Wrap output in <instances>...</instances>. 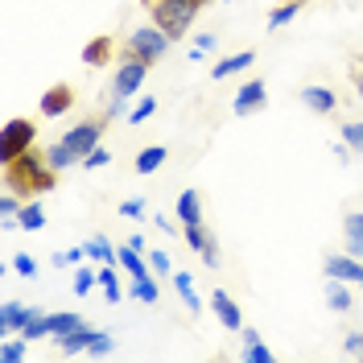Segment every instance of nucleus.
I'll use <instances>...</instances> for the list:
<instances>
[{
    "mask_svg": "<svg viewBox=\"0 0 363 363\" xmlns=\"http://www.w3.org/2000/svg\"><path fill=\"white\" fill-rule=\"evenodd\" d=\"M4 182H9L13 194H21V199H38V194H45V190H54L58 169L45 161V153L29 149V153H21L17 161L4 165Z\"/></svg>",
    "mask_w": 363,
    "mask_h": 363,
    "instance_id": "obj_1",
    "label": "nucleus"
},
{
    "mask_svg": "<svg viewBox=\"0 0 363 363\" xmlns=\"http://www.w3.org/2000/svg\"><path fill=\"white\" fill-rule=\"evenodd\" d=\"M203 4L206 0H153L149 13H153V25H161L169 38H182L194 25V17L203 13Z\"/></svg>",
    "mask_w": 363,
    "mask_h": 363,
    "instance_id": "obj_2",
    "label": "nucleus"
},
{
    "mask_svg": "<svg viewBox=\"0 0 363 363\" xmlns=\"http://www.w3.org/2000/svg\"><path fill=\"white\" fill-rule=\"evenodd\" d=\"M169 45H174V38L161 29V25H140V29H133L128 33V42H124V54L128 58H140V62H161L165 54H169Z\"/></svg>",
    "mask_w": 363,
    "mask_h": 363,
    "instance_id": "obj_3",
    "label": "nucleus"
},
{
    "mask_svg": "<svg viewBox=\"0 0 363 363\" xmlns=\"http://www.w3.org/2000/svg\"><path fill=\"white\" fill-rule=\"evenodd\" d=\"M33 140H38V124H33V120H21V116L4 120V128H0V161H4V165L17 161L21 153L33 149Z\"/></svg>",
    "mask_w": 363,
    "mask_h": 363,
    "instance_id": "obj_4",
    "label": "nucleus"
},
{
    "mask_svg": "<svg viewBox=\"0 0 363 363\" xmlns=\"http://www.w3.org/2000/svg\"><path fill=\"white\" fill-rule=\"evenodd\" d=\"M99 136H104V120H79V124L62 136V145H67L70 153L79 157V165H83V157H87L91 149H99Z\"/></svg>",
    "mask_w": 363,
    "mask_h": 363,
    "instance_id": "obj_5",
    "label": "nucleus"
},
{
    "mask_svg": "<svg viewBox=\"0 0 363 363\" xmlns=\"http://www.w3.org/2000/svg\"><path fill=\"white\" fill-rule=\"evenodd\" d=\"M145 74H149V62H140V58H128L124 54V62H120V70H116L112 79V95H136L140 91V83H145Z\"/></svg>",
    "mask_w": 363,
    "mask_h": 363,
    "instance_id": "obj_6",
    "label": "nucleus"
},
{
    "mask_svg": "<svg viewBox=\"0 0 363 363\" xmlns=\"http://www.w3.org/2000/svg\"><path fill=\"white\" fill-rule=\"evenodd\" d=\"M264 99H269V87H264V79H248L244 87L235 91V99H231V112L235 116H252L264 108Z\"/></svg>",
    "mask_w": 363,
    "mask_h": 363,
    "instance_id": "obj_7",
    "label": "nucleus"
},
{
    "mask_svg": "<svg viewBox=\"0 0 363 363\" xmlns=\"http://www.w3.org/2000/svg\"><path fill=\"white\" fill-rule=\"evenodd\" d=\"M326 277H335V281H347V285H359L363 281V260L359 256H351V252H342V256H326Z\"/></svg>",
    "mask_w": 363,
    "mask_h": 363,
    "instance_id": "obj_8",
    "label": "nucleus"
},
{
    "mask_svg": "<svg viewBox=\"0 0 363 363\" xmlns=\"http://www.w3.org/2000/svg\"><path fill=\"white\" fill-rule=\"evenodd\" d=\"M38 108H42L45 120H54V116H62L74 108V91L67 87V83H58V87H45L42 99H38Z\"/></svg>",
    "mask_w": 363,
    "mask_h": 363,
    "instance_id": "obj_9",
    "label": "nucleus"
},
{
    "mask_svg": "<svg viewBox=\"0 0 363 363\" xmlns=\"http://www.w3.org/2000/svg\"><path fill=\"white\" fill-rule=\"evenodd\" d=\"M211 310H215V318L223 322L227 330H235V335L244 330V314H240V306L231 301V294H227V289H215V294H211Z\"/></svg>",
    "mask_w": 363,
    "mask_h": 363,
    "instance_id": "obj_10",
    "label": "nucleus"
},
{
    "mask_svg": "<svg viewBox=\"0 0 363 363\" xmlns=\"http://www.w3.org/2000/svg\"><path fill=\"white\" fill-rule=\"evenodd\" d=\"M301 104H306L314 116H330L335 108H339V95H335L330 87H318V83H310V87H301Z\"/></svg>",
    "mask_w": 363,
    "mask_h": 363,
    "instance_id": "obj_11",
    "label": "nucleus"
},
{
    "mask_svg": "<svg viewBox=\"0 0 363 363\" xmlns=\"http://www.w3.org/2000/svg\"><path fill=\"white\" fill-rule=\"evenodd\" d=\"M33 306H21V301H4L0 306V335H21V326L29 322Z\"/></svg>",
    "mask_w": 363,
    "mask_h": 363,
    "instance_id": "obj_12",
    "label": "nucleus"
},
{
    "mask_svg": "<svg viewBox=\"0 0 363 363\" xmlns=\"http://www.w3.org/2000/svg\"><path fill=\"white\" fill-rule=\"evenodd\" d=\"M342 252H351V256L363 260V211H351L342 219Z\"/></svg>",
    "mask_w": 363,
    "mask_h": 363,
    "instance_id": "obj_13",
    "label": "nucleus"
},
{
    "mask_svg": "<svg viewBox=\"0 0 363 363\" xmlns=\"http://www.w3.org/2000/svg\"><path fill=\"white\" fill-rule=\"evenodd\" d=\"M174 215H178L182 227L203 223V199H199V190H182V194H178V206H174Z\"/></svg>",
    "mask_w": 363,
    "mask_h": 363,
    "instance_id": "obj_14",
    "label": "nucleus"
},
{
    "mask_svg": "<svg viewBox=\"0 0 363 363\" xmlns=\"http://www.w3.org/2000/svg\"><path fill=\"white\" fill-rule=\"evenodd\" d=\"M21 335L29 342H38V339H54V314H42L38 306H33V314H29V322L21 326Z\"/></svg>",
    "mask_w": 363,
    "mask_h": 363,
    "instance_id": "obj_15",
    "label": "nucleus"
},
{
    "mask_svg": "<svg viewBox=\"0 0 363 363\" xmlns=\"http://www.w3.org/2000/svg\"><path fill=\"white\" fill-rule=\"evenodd\" d=\"M120 269H128V277H133V281H140V277H153L149 256H140L133 244H124V248H120Z\"/></svg>",
    "mask_w": 363,
    "mask_h": 363,
    "instance_id": "obj_16",
    "label": "nucleus"
},
{
    "mask_svg": "<svg viewBox=\"0 0 363 363\" xmlns=\"http://www.w3.org/2000/svg\"><path fill=\"white\" fill-rule=\"evenodd\" d=\"M174 289H178L182 306H186L190 314H199V310H203V301H199V289H194V277H190L186 269H178V272H174Z\"/></svg>",
    "mask_w": 363,
    "mask_h": 363,
    "instance_id": "obj_17",
    "label": "nucleus"
},
{
    "mask_svg": "<svg viewBox=\"0 0 363 363\" xmlns=\"http://www.w3.org/2000/svg\"><path fill=\"white\" fill-rule=\"evenodd\" d=\"M165 157H169V149L165 145H149V149H140L133 161V169L136 174H157L161 165H165Z\"/></svg>",
    "mask_w": 363,
    "mask_h": 363,
    "instance_id": "obj_18",
    "label": "nucleus"
},
{
    "mask_svg": "<svg viewBox=\"0 0 363 363\" xmlns=\"http://www.w3.org/2000/svg\"><path fill=\"white\" fill-rule=\"evenodd\" d=\"M252 62H256V54H252V50H240V54H227V58H219V62H215V70H211V79H227V74H235V70H248Z\"/></svg>",
    "mask_w": 363,
    "mask_h": 363,
    "instance_id": "obj_19",
    "label": "nucleus"
},
{
    "mask_svg": "<svg viewBox=\"0 0 363 363\" xmlns=\"http://www.w3.org/2000/svg\"><path fill=\"white\" fill-rule=\"evenodd\" d=\"M91 339H95V326L83 322V326H74V330H70L67 339H58V347H62V355H83V351L91 347Z\"/></svg>",
    "mask_w": 363,
    "mask_h": 363,
    "instance_id": "obj_20",
    "label": "nucleus"
},
{
    "mask_svg": "<svg viewBox=\"0 0 363 363\" xmlns=\"http://www.w3.org/2000/svg\"><path fill=\"white\" fill-rule=\"evenodd\" d=\"M326 301H330L335 314H347V310L355 306V297H351V289H347V281H335V277H326Z\"/></svg>",
    "mask_w": 363,
    "mask_h": 363,
    "instance_id": "obj_21",
    "label": "nucleus"
},
{
    "mask_svg": "<svg viewBox=\"0 0 363 363\" xmlns=\"http://www.w3.org/2000/svg\"><path fill=\"white\" fill-rule=\"evenodd\" d=\"M240 339H244V359H248V363H269L272 359V351L260 342V330H248V326H244V330H240Z\"/></svg>",
    "mask_w": 363,
    "mask_h": 363,
    "instance_id": "obj_22",
    "label": "nucleus"
},
{
    "mask_svg": "<svg viewBox=\"0 0 363 363\" xmlns=\"http://www.w3.org/2000/svg\"><path fill=\"white\" fill-rule=\"evenodd\" d=\"M83 248H87V260H99V264H120V248L108 244V235H95V240H87Z\"/></svg>",
    "mask_w": 363,
    "mask_h": 363,
    "instance_id": "obj_23",
    "label": "nucleus"
},
{
    "mask_svg": "<svg viewBox=\"0 0 363 363\" xmlns=\"http://www.w3.org/2000/svg\"><path fill=\"white\" fill-rule=\"evenodd\" d=\"M182 240H186V248L194 252V256H203L206 244H211L215 235H211V231H206L203 223H190V227H182Z\"/></svg>",
    "mask_w": 363,
    "mask_h": 363,
    "instance_id": "obj_24",
    "label": "nucleus"
},
{
    "mask_svg": "<svg viewBox=\"0 0 363 363\" xmlns=\"http://www.w3.org/2000/svg\"><path fill=\"white\" fill-rule=\"evenodd\" d=\"M128 297H133V301H145V306H153V301H161V289H157L153 277H140V281L128 285Z\"/></svg>",
    "mask_w": 363,
    "mask_h": 363,
    "instance_id": "obj_25",
    "label": "nucleus"
},
{
    "mask_svg": "<svg viewBox=\"0 0 363 363\" xmlns=\"http://www.w3.org/2000/svg\"><path fill=\"white\" fill-rule=\"evenodd\" d=\"M116 269H120V264H99V289H104V297H108V301H124Z\"/></svg>",
    "mask_w": 363,
    "mask_h": 363,
    "instance_id": "obj_26",
    "label": "nucleus"
},
{
    "mask_svg": "<svg viewBox=\"0 0 363 363\" xmlns=\"http://www.w3.org/2000/svg\"><path fill=\"white\" fill-rule=\"evenodd\" d=\"M108 54H112V42H108V38H95L91 45H83V62H87V67H104Z\"/></svg>",
    "mask_w": 363,
    "mask_h": 363,
    "instance_id": "obj_27",
    "label": "nucleus"
},
{
    "mask_svg": "<svg viewBox=\"0 0 363 363\" xmlns=\"http://www.w3.org/2000/svg\"><path fill=\"white\" fill-rule=\"evenodd\" d=\"M17 223H21L25 231H42V227H45V211L29 199V203L21 206V215H17Z\"/></svg>",
    "mask_w": 363,
    "mask_h": 363,
    "instance_id": "obj_28",
    "label": "nucleus"
},
{
    "mask_svg": "<svg viewBox=\"0 0 363 363\" xmlns=\"http://www.w3.org/2000/svg\"><path fill=\"white\" fill-rule=\"evenodd\" d=\"M297 13H301V4H297V0H285V4H277V9L269 13V29H285V25L294 21Z\"/></svg>",
    "mask_w": 363,
    "mask_h": 363,
    "instance_id": "obj_29",
    "label": "nucleus"
},
{
    "mask_svg": "<svg viewBox=\"0 0 363 363\" xmlns=\"http://www.w3.org/2000/svg\"><path fill=\"white\" fill-rule=\"evenodd\" d=\"M21 194H13V190H9V194H4V199H0V223L4 227H17V215H21Z\"/></svg>",
    "mask_w": 363,
    "mask_h": 363,
    "instance_id": "obj_30",
    "label": "nucleus"
},
{
    "mask_svg": "<svg viewBox=\"0 0 363 363\" xmlns=\"http://www.w3.org/2000/svg\"><path fill=\"white\" fill-rule=\"evenodd\" d=\"M45 161H50V165H54V169H70V165H79V157H74V153H70L67 145H62V140H58V145H50V149H45Z\"/></svg>",
    "mask_w": 363,
    "mask_h": 363,
    "instance_id": "obj_31",
    "label": "nucleus"
},
{
    "mask_svg": "<svg viewBox=\"0 0 363 363\" xmlns=\"http://www.w3.org/2000/svg\"><path fill=\"white\" fill-rule=\"evenodd\" d=\"M112 351H116V335H112V330H95V339H91L87 355L104 359V355H112Z\"/></svg>",
    "mask_w": 363,
    "mask_h": 363,
    "instance_id": "obj_32",
    "label": "nucleus"
},
{
    "mask_svg": "<svg viewBox=\"0 0 363 363\" xmlns=\"http://www.w3.org/2000/svg\"><path fill=\"white\" fill-rule=\"evenodd\" d=\"M95 281H99V272H95V264H87V269H74V281H70V289L83 297L95 289Z\"/></svg>",
    "mask_w": 363,
    "mask_h": 363,
    "instance_id": "obj_33",
    "label": "nucleus"
},
{
    "mask_svg": "<svg viewBox=\"0 0 363 363\" xmlns=\"http://www.w3.org/2000/svg\"><path fill=\"white\" fill-rule=\"evenodd\" d=\"M25 355H29V339H25V335L21 339H9L4 347H0V359L4 363H21Z\"/></svg>",
    "mask_w": 363,
    "mask_h": 363,
    "instance_id": "obj_34",
    "label": "nucleus"
},
{
    "mask_svg": "<svg viewBox=\"0 0 363 363\" xmlns=\"http://www.w3.org/2000/svg\"><path fill=\"white\" fill-rule=\"evenodd\" d=\"M339 136L351 145V153H363V120H347L339 128Z\"/></svg>",
    "mask_w": 363,
    "mask_h": 363,
    "instance_id": "obj_35",
    "label": "nucleus"
},
{
    "mask_svg": "<svg viewBox=\"0 0 363 363\" xmlns=\"http://www.w3.org/2000/svg\"><path fill=\"white\" fill-rule=\"evenodd\" d=\"M157 95H145V99H140V104H136L133 112H128V124H145V120H153V112H157Z\"/></svg>",
    "mask_w": 363,
    "mask_h": 363,
    "instance_id": "obj_36",
    "label": "nucleus"
},
{
    "mask_svg": "<svg viewBox=\"0 0 363 363\" xmlns=\"http://www.w3.org/2000/svg\"><path fill=\"white\" fill-rule=\"evenodd\" d=\"M74 326H83V318H79V314H54V342L67 339Z\"/></svg>",
    "mask_w": 363,
    "mask_h": 363,
    "instance_id": "obj_37",
    "label": "nucleus"
},
{
    "mask_svg": "<svg viewBox=\"0 0 363 363\" xmlns=\"http://www.w3.org/2000/svg\"><path fill=\"white\" fill-rule=\"evenodd\" d=\"M13 269H17V277H25V281H33V277H38V260H33V256H13Z\"/></svg>",
    "mask_w": 363,
    "mask_h": 363,
    "instance_id": "obj_38",
    "label": "nucleus"
},
{
    "mask_svg": "<svg viewBox=\"0 0 363 363\" xmlns=\"http://www.w3.org/2000/svg\"><path fill=\"white\" fill-rule=\"evenodd\" d=\"M342 355H351V359H363V330H351V335L342 339Z\"/></svg>",
    "mask_w": 363,
    "mask_h": 363,
    "instance_id": "obj_39",
    "label": "nucleus"
},
{
    "mask_svg": "<svg viewBox=\"0 0 363 363\" xmlns=\"http://www.w3.org/2000/svg\"><path fill=\"white\" fill-rule=\"evenodd\" d=\"M83 260H87V248H83V244H79V248H67V252H58V256H54V264H58V269H62V264H83Z\"/></svg>",
    "mask_w": 363,
    "mask_h": 363,
    "instance_id": "obj_40",
    "label": "nucleus"
},
{
    "mask_svg": "<svg viewBox=\"0 0 363 363\" xmlns=\"http://www.w3.org/2000/svg\"><path fill=\"white\" fill-rule=\"evenodd\" d=\"M108 161H112V153H108V149L99 145V149H91L87 157H83V169H104Z\"/></svg>",
    "mask_w": 363,
    "mask_h": 363,
    "instance_id": "obj_41",
    "label": "nucleus"
},
{
    "mask_svg": "<svg viewBox=\"0 0 363 363\" xmlns=\"http://www.w3.org/2000/svg\"><path fill=\"white\" fill-rule=\"evenodd\" d=\"M149 264H153V272H161V277H165V272H174V260H169V252H161V248L149 252Z\"/></svg>",
    "mask_w": 363,
    "mask_h": 363,
    "instance_id": "obj_42",
    "label": "nucleus"
},
{
    "mask_svg": "<svg viewBox=\"0 0 363 363\" xmlns=\"http://www.w3.org/2000/svg\"><path fill=\"white\" fill-rule=\"evenodd\" d=\"M120 215H124V219H140V215H145V199H128V203H120Z\"/></svg>",
    "mask_w": 363,
    "mask_h": 363,
    "instance_id": "obj_43",
    "label": "nucleus"
},
{
    "mask_svg": "<svg viewBox=\"0 0 363 363\" xmlns=\"http://www.w3.org/2000/svg\"><path fill=\"white\" fill-rule=\"evenodd\" d=\"M199 260H203L206 269H219V240H211V244H206V252L199 256Z\"/></svg>",
    "mask_w": 363,
    "mask_h": 363,
    "instance_id": "obj_44",
    "label": "nucleus"
},
{
    "mask_svg": "<svg viewBox=\"0 0 363 363\" xmlns=\"http://www.w3.org/2000/svg\"><path fill=\"white\" fill-rule=\"evenodd\" d=\"M124 112H128V99H124V95H112V104H108L104 120H112V116H124Z\"/></svg>",
    "mask_w": 363,
    "mask_h": 363,
    "instance_id": "obj_45",
    "label": "nucleus"
},
{
    "mask_svg": "<svg viewBox=\"0 0 363 363\" xmlns=\"http://www.w3.org/2000/svg\"><path fill=\"white\" fill-rule=\"evenodd\" d=\"M194 45H199L203 54H211V50L219 45V33H199V38H194Z\"/></svg>",
    "mask_w": 363,
    "mask_h": 363,
    "instance_id": "obj_46",
    "label": "nucleus"
},
{
    "mask_svg": "<svg viewBox=\"0 0 363 363\" xmlns=\"http://www.w3.org/2000/svg\"><path fill=\"white\" fill-rule=\"evenodd\" d=\"M157 227H161V235H174V231H178V223H174L169 215H157Z\"/></svg>",
    "mask_w": 363,
    "mask_h": 363,
    "instance_id": "obj_47",
    "label": "nucleus"
},
{
    "mask_svg": "<svg viewBox=\"0 0 363 363\" xmlns=\"http://www.w3.org/2000/svg\"><path fill=\"white\" fill-rule=\"evenodd\" d=\"M351 83H355V91L363 95V70H351Z\"/></svg>",
    "mask_w": 363,
    "mask_h": 363,
    "instance_id": "obj_48",
    "label": "nucleus"
},
{
    "mask_svg": "<svg viewBox=\"0 0 363 363\" xmlns=\"http://www.w3.org/2000/svg\"><path fill=\"white\" fill-rule=\"evenodd\" d=\"M145 4H153V0H145Z\"/></svg>",
    "mask_w": 363,
    "mask_h": 363,
    "instance_id": "obj_49",
    "label": "nucleus"
},
{
    "mask_svg": "<svg viewBox=\"0 0 363 363\" xmlns=\"http://www.w3.org/2000/svg\"><path fill=\"white\" fill-rule=\"evenodd\" d=\"M359 289H363V281H359Z\"/></svg>",
    "mask_w": 363,
    "mask_h": 363,
    "instance_id": "obj_50",
    "label": "nucleus"
}]
</instances>
